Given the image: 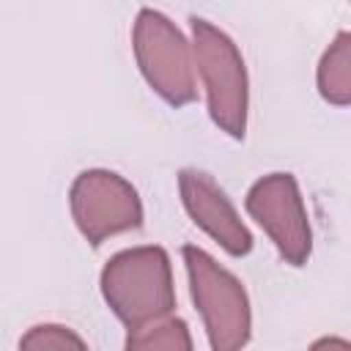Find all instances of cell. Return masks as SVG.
Here are the masks:
<instances>
[{
    "instance_id": "11",
    "label": "cell",
    "mask_w": 351,
    "mask_h": 351,
    "mask_svg": "<svg viewBox=\"0 0 351 351\" xmlns=\"http://www.w3.org/2000/svg\"><path fill=\"white\" fill-rule=\"evenodd\" d=\"M307 351H351V343L343 337H321Z\"/></svg>"
},
{
    "instance_id": "9",
    "label": "cell",
    "mask_w": 351,
    "mask_h": 351,
    "mask_svg": "<svg viewBox=\"0 0 351 351\" xmlns=\"http://www.w3.org/2000/svg\"><path fill=\"white\" fill-rule=\"evenodd\" d=\"M123 351H192V335L186 321L167 315L129 329Z\"/></svg>"
},
{
    "instance_id": "4",
    "label": "cell",
    "mask_w": 351,
    "mask_h": 351,
    "mask_svg": "<svg viewBox=\"0 0 351 351\" xmlns=\"http://www.w3.org/2000/svg\"><path fill=\"white\" fill-rule=\"evenodd\" d=\"M134 58L145 82L173 107L195 101V49L159 11L140 8L132 30Z\"/></svg>"
},
{
    "instance_id": "2",
    "label": "cell",
    "mask_w": 351,
    "mask_h": 351,
    "mask_svg": "<svg viewBox=\"0 0 351 351\" xmlns=\"http://www.w3.org/2000/svg\"><path fill=\"white\" fill-rule=\"evenodd\" d=\"M189 22H192L195 66L206 88L208 115L225 134L241 140L247 132V110H250V82H247L244 58L233 44V38L208 19L192 16Z\"/></svg>"
},
{
    "instance_id": "1",
    "label": "cell",
    "mask_w": 351,
    "mask_h": 351,
    "mask_svg": "<svg viewBox=\"0 0 351 351\" xmlns=\"http://www.w3.org/2000/svg\"><path fill=\"white\" fill-rule=\"evenodd\" d=\"M101 296L129 329L167 318L176 307L167 252L156 244L121 250L101 269Z\"/></svg>"
},
{
    "instance_id": "3",
    "label": "cell",
    "mask_w": 351,
    "mask_h": 351,
    "mask_svg": "<svg viewBox=\"0 0 351 351\" xmlns=\"http://www.w3.org/2000/svg\"><path fill=\"white\" fill-rule=\"evenodd\" d=\"M181 255L189 274V293L203 318L211 351H241L250 343L252 329L244 285L195 244H186Z\"/></svg>"
},
{
    "instance_id": "6",
    "label": "cell",
    "mask_w": 351,
    "mask_h": 351,
    "mask_svg": "<svg viewBox=\"0 0 351 351\" xmlns=\"http://www.w3.org/2000/svg\"><path fill=\"white\" fill-rule=\"evenodd\" d=\"M250 217L269 233L280 258L304 266L313 252V230L299 184L291 173H269L258 178L244 200Z\"/></svg>"
},
{
    "instance_id": "8",
    "label": "cell",
    "mask_w": 351,
    "mask_h": 351,
    "mask_svg": "<svg viewBox=\"0 0 351 351\" xmlns=\"http://www.w3.org/2000/svg\"><path fill=\"white\" fill-rule=\"evenodd\" d=\"M318 93L337 107L351 104V30L335 36V41L324 49L315 71Z\"/></svg>"
},
{
    "instance_id": "10",
    "label": "cell",
    "mask_w": 351,
    "mask_h": 351,
    "mask_svg": "<svg viewBox=\"0 0 351 351\" xmlns=\"http://www.w3.org/2000/svg\"><path fill=\"white\" fill-rule=\"evenodd\" d=\"M19 351H88V346L63 324H36L22 335Z\"/></svg>"
},
{
    "instance_id": "7",
    "label": "cell",
    "mask_w": 351,
    "mask_h": 351,
    "mask_svg": "<svg viewBox=\"0 0 351 351\" xmlns=\"http://www.w3.org/2000/svg\"><path fill=\"white\" fill-rule=\"evenodd\" d=\"M178 192L192 222L200 225L214 241H219L225 252L241 258L252 250V233L239 219L233 203L208 173L184 167L178 173Z\"/></svg>"
},
{
    "instance_id": "5",
    "label": "cell",
    "mask_w": 351,
    "mask_h": 351,
    "mask_svg": "<svg viewBox=\"0 0 351 351\" xmlns=\"http://www.w3.org/2000/svg\"><path fill=\"white\" fill-rule=\"evenodd\" d=\"M71 217L80 233L99 247L104 239L143 225L137 189L112 170H82L69 189Z\"/></svg>"
}]
</instances>
